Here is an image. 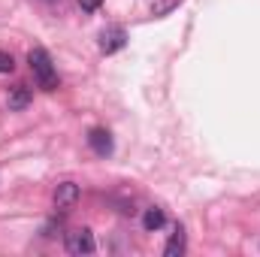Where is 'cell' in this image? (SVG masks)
<instances>
[{
    "mask_svg": "<svg viewBox=\"0 0 260 257\" xmlns=\"http://www.w3.org/2000/svg\"><path fill=\"white\" fill-rule=\"evenodd\" d=\"M164 221H167V215H164V209H160V206H151V209H145V215H142V227H145L148 233L160 230V227H164Z\"/></svg>",
    "mask_w": 260,
    "mask_h": 257,
    "instance_id": "ba28073f",
    "label": "cell"
},
{
    "mask_svg": "<svg viewBox=\"0 0 260 257\" xmlns=\"http://www.w3.org/2000/svg\"><path fill=\"white\" fill-rule=\"evenodd\" d=\"M12 70H15L12 55H9V52H0V76H3V73H12Z\"/></svg>",
    "mask_w": 260,
    "mask_h": 257,
    "instance_id": "9c48e42d",
    "label": "cell"
},
{
    "mask_svg": "<svg viewBox=\"0 0 260 257\" xmlns=\"http://www.w3.org/2000/svg\"><path fill=\"white\" fill-rule=\"evenodd\" d=\"M30 106V88L27 85H15L12 91H9V109L12 112H21V109H27Z\"/></svg>",
    "mask_w": 260,
    "mask_h": 257,
    "instance_id": "52a82bcc",
    "label": "cell"
},
{
    "mask_svg": "<svg viewBox=\"0 0 260 257\" xmlns=\"http://www.w3.org/2000/svg\"><path fill=\"white\" fill-rule=\"evenodd\" d=\"M64 245H67L70 254H91L94 251V233L88 227H76V230L67 233Z\"/></svg>",
    "mask_w": 260,
    "mask_h": 257,
    "instance_id": "3957f363",
    "label": "cell"
},
{
    "mask_svg": "<svg viewBox=\"0 0 260 257\" xmlns=\"http://www.w3.org/2000/svg\"><path fill=\"white\" fill-rule=\"evenodd\" d=\"M52 203H55L58 212H70V209L79 203V185H76V182H61V185L55 188Z\"/></svg>",
    "mask_w": 260,
    "mask_h": 257,
    "instance_id": "277c9868",
    "label": "cell"
},
{
    "mask_svg": "<svg viewBox=\"0 0 260 257\" xmlns=\"http://www.w3.org/2000/svg\"><path fill=\"white\" fill-rule=\"evenodd\" d=\"M88 145H91L100 157H106V154H112V133L103 130V127L88 130Z\"/></svg>",
    "mask_w": 260,
    "mask_h": 257,
    "instance_id": "5b68a950",
    "label": "cell"
},
{
    "mask_svg": "<svg viewBox=\"0 0 260 257\" xmlns=\"http://www.w3.org/2000/svg\"><path fill=\"white\" fill-rule=\"evenodd\" d=\"M27 64H30V73H34V79H37V85L43 88V91H55L58 88V73H55V67H52V58H49V52L46 49H30L27 52Z\"/></svg>",
    "mask_w": 260,
    "mask_h": 257,
    "instance_id": "6da1fadb",
    "label": "cell"
},
{
    "mask_svg": "<svg viewBox=\"0 0 260 257\" xmlns=\"http://www.w3.org/2000/svg\"><path fill=\"white\" fill-rule=\"evenodd\" d=\"M185 248H188L185 227H182V224H176V227H173V236H170V242L164 245V257H182V254H185Z\"/></svg>",
    "mask_w": 260,
    "mask_h": 257,
    "instance_id": "8992f818",
    "label": "cell"
},
{
    "mask_svg": "<svg viewBox=\"0 0 260 257\" xmlns=\"http://www.w3.org/2000/svg\"><path fill=\"white\" fill-rule=\"evenodd\" d=\"M124 43H127V30H124L121 24H109V27L100 30V52H103V55H115V52H121Z\"/></svg>",
    "mask_w": 260,
    "mask_h": 257,
    "instance_id": "7a4b0ae2",
    "label": "cell"
},
{
    "mask_svg": "<svg viewBox=\"0 0 260 257\" xmlns=\"http://www.w3.org/2000/svg\"><path fill=\"white\" fill-rule=\"evenodd\" d=\"M85 12H94V9H100V0H76Z\"/></svg>",
    "mask_w": 260,
    "mask_h": 257,
    "instance_id": "30bf717a",
    "label": "cell"
}]
</instances>
